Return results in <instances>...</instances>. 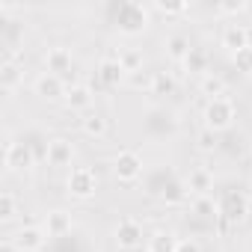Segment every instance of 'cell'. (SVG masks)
<instances>
[{"mask_svg":"<svg viewBox=\"0 0 252 252\" xmlns=\"http://www.w3.org/2000/svg\"><path fill=\"white\" fill-rule=\"evenodd\" d=\"M234 122V104H231V98H211L208 101V107H205V128L208 131H214V134H220V131H225L228 125Z\"/></svg>","mask_w":252,"mask_h":252,"instance_id":"1","label":"cell"},{"mask_svg":"<svg viewBox=\"0 0 252 252\" xmlns=\"http://www.w3.org/2000/svg\"><path fill=\"white\" fill-rule=\"evenodd\" d=\"M116 243L125 252L140 249L143 246V225H140V220H134V217L119 220V225H116Z\"/></svg>","mask_w":252,"mask_h":252,"instance_id":"2","label":"cell"},{"mask_svg":"<svg viewBox=\"0 0 252 252\" xmlns=\"http://www.w3.org/2000/svg\"><path fill=\"white\" fill-rule=\"evenodd\" d=\"M113 172L119 181L125 184H134L140 175H143V158L137 152H119L116 160H113Z\"/></svg>","mask_w":252,"mask_h":252,"instance_id":"3","label":"cell"},{"mask_svg":"<svg viewBox=\"0 0 252 252\" xmlns=\"http://www.w3.org/2000/svg\"><path fill=\"white\" fill-rule=\"evenodd\" d=\"M95 187H98V178L89 166H74L71 175H68V193L74 199H89L95 196Z\"/></svg>","mask_w":252,"mask_h":252,"instance_id":"4","label":"cell"},{"mask_svg":"<svg viewBox=\"0 0 252 252\" xmlns=\"http://www.w3.org/2000/svg\"><path fill=\"white\" fill-rule=\"evenodd\" d=\"M149 24V15L140 3H122L119 6V27L125 33H140Z\"/></svg>","mask_w":252,"mask_h":252,"instance_id":"5","label":"cell"},{"mask_svg":"<svg viewBox=\"0 0 252 252\" xmlns=\"http://www.w3.org/2000/svg\"><path fill=\"white\" fill-rule=\"evenodd\" d=\"M36 155L30 149V143H6V152H3V163L6 169H27L33 166Z\"/></svg>","mask_w":252,"mask_h":252,"instance_id":"6","label":"cell"},{"mask_svg":"<svg viewBox=\"0 0 252 252\" xmlns=\"http://www.w3.org/2000/svg\"><path fill=\"white\" fill-rule=\"evenodd\" d=\"M246 208H249V202H246V196H240V193H225L222 196V202H220V217H225V220H243L246 217Z\"/></svg>","mask_w":252,"mask_h":252,"instance_id":"7","label":"cell"},{"mask_svg":"<svg viewBox=\"0 0 252 252\" xmlns=\"http://www.w3.org/2000/svg\"><path fill=\"white\" fill-rule=\"evenodd\" d=\"M12 243L18 246V252H39V249L45 246V231L36 228V225H27V228H21V231L15 234Z\"/></svg>","mask_w":252,"mask_h":252,"instance_id":"8","label":"cell"},{"mask_svg":"<svg viewBox=\"0 0 252 252\" xmlns=\"http://www.w3.org/2000/svg\"><path fill=\"white\" fill-rule=\"evenodd\" d=\"M71 158H74V146H71L68 140L57 137V140L48 143V163H51V166H68Z\"/></svg>","mask_w":252,"mask_h":252,"instance_id":"9","label":"cell"},{"mask_svg":"<svg viewBox=\"0 0 252 252\" xmlns=\"http://www.w3.org/2000/svg\"><path fill=\"white\" fill-rule=\"evenodd\" d=\"M222 45H225L231 54L249 48V30H246L243 24H228V27L222 30Z\"/></svg>","mask_w":252,"mask_h":252,"instance_id":"10","label":"cell"},{"mask_svg":"<svg viewBox=\"0 0 252 252\" xmlns=\"http://www.w3.org/2000/svg\"><path fill=\"white\" fill-rule=\"evenodd\" d=\"M45 65H48V74H57V77L71 71V51L68 48H51L45 57Z\"/></svg>","mask_w":252,"mask_h":252,"instance_id":"11","label":"cell"},{"mask_svg":"<svg viewBox=\"0 0 252 252\" xmlns=\"http://www.w3.org/2000/svg\"><path fill=\"white\" fill-rule=\"evenodd\" d=\"M125 74H128V71H125V65H122L119 60H113V57H110V60H104V63L98 65V77H101V83H104V86H119Z\"/></svg>","mask_w":252,"mask_h":252,"instance_id":"12","label":"cell"},{"mask_svg":"<svg viewBox=\"0 0 252 252\" xmlns=\"http://www.w3.org/2000/svg\"><path fill=\"white\" fill-rule=\"evenodd\" d=\"M36 95H42V98H48V101H54V98H65V89H63V80L57 77V74H42L39 80H36Z\"/></svg>","mask_w":252,"mask_h":252,"instance_id":"13","label":"cell"},{"mask_svg":"<svg viewBox=\"0 0 252 252\" xmlns=\"http://www.w3.org/2000/svg\"><path fill=\"white\" fill-rule=\"evenodd\" d=\"M65 104H68V110H86L89 113V107H92V89L89 86H68L65 89Z\"/></svg>","mask_w":252,"mask_h":252,"instance_id":"14","label":"cell"},{"mask_svg":"<svg viewBox=\"0 0 252 252\" xmlns=\"http://www.w3.org/2000/svg\"><path fill=\"white\" fill-rule=\"evenodd\" d=\"M68 228H71V217L65 211H51L48 214V220H45V234L48 237H63Z\"/></svg>","mask_w":252,"mask_h":252,"instance_id":"15","label":"cell"},{"mask_svg":"<svg viewBox=\"0 0 252 252\" xmlns=\"http://www.w3.org/2000/svg\"><path fill=\"white\" fill-rule=\"evenodd\" d=\"M178 249V237L172 231H155L149 237V252H175Z\"/></svg>","mask_w":252,"mask_h":252,"instance_id":"16","label":"cell"},{"mask_svg":"<svg viewBox=\"0 0 252 252\" xmlns=\"http://www.w3.org/2000/svg\"><path fill=\"white\" fill-rule=\"evenodd\" d=\"M211 184H214V175H211L205 166H199V169H193V172H190V181H187V187H190V190H196L199 196H208Z\"/></svg>","mask_w":252,"mask_h":252,"instance_id":"17","label":"cell"},{"mask_svg":"<svg viewBox=\"0 0 252 252\" xmlns=\"http://www.w3.org/2000/svg\"><path fill=\"white\" fill-rule=\"evenodd\" d=\"M80 125H83V131H86L89 137H104V134H107V119H104L101 113H92V110H89Z\"/></svg>","mask_w":252,"mask_h":252,"instance_id":"18","label":"cell"},{"mask_svg":"<svg viewBox=\"0 0 252 252\" xmlns=\"http://www.w3.org/2000/svg\"><path fill=\"white\" fill-rule=\"evenodd\" d=\"M18 80H21V71H18V65L6 57V60H3V68H0V86H3L6 92H12Z\"/></svg>","mask_w":252,"mask_h":252,"instance_id":"19","label":"cell"},{"mask_svg":"<svg viewBox=\"0 0 252 252\" xmlns=\"http://www.w3.org/2000/svg\"><path fill=\"white\" fill-rule=\"evenodd\" d=\"M202 92L211 95V98H222V92H225V80H222L220 74L208 71V74L202 77Z\"/></svg>","mask_w":252,"mask_h":252,"instance_id":"20","label":"cell"},{"mask_svg":"<svg viewBox=\"0 0 252 252\" xmlns=\"http://www.w3.org/2000/svg\"><path fill=\"white\" fill-rule=\"evenodd\" d=\"M166 51H169V57H172V60L184 63V60H187V54H190L193 48H190V42H187L184 36H172V39L166 42Z\"/></svg>","mask_w":252,"mask_h":252,"instance_id":"21","label":"cell"},{"mask_svg":"<svg viewBox=\"0 0 252 252\" xmlns=\"http://www.w3.org/2000/svg\"><path fill=\"white\" fill-rule=\"evenodd\" d=\"M184 68H187V71H205V74H208V51L193 48V51L187 54V60H184Z\"/></svg>","mask_w":252,"mask_h":252,"instance_id":"22","label":"cell"},{"mask_svg":"<svg viewBox=\"0 0 252 252\" xmlns=\"http://www.w3.org/2000/svg\"><path fill=\"white\" fill-rule=\"evenodd\" d=\"M152 92H155V95H172V92H175V80H172L166 71H158V74L152 77Z\"/></svg>","mask_w":252,"mask_h":252,"instance_id":"23","label":"cell"},{"mask_svg":"<svg viewBox=\"0 0 252 252\" xmlns=\"http://www.w3.org/2000/svg\"><path fill=\"white\" fill-rule=\"evenodd\" d=\"M193 211H196L199 217H217V214H220V205H217L211 196H199V199L193 202Z\"/></svg>","mask_w":252,"mask_h":252,"instance_id":"24","label":"cell"},{"mask_svg":"<svg viewBox=\"0 0 252 252\" xmlns=\"http://www.w3.org/2000/svg\"><path fill=\"white\" fill-rule=\"evenodd\" d=\"M163 196H166V202H169V205H181V202H184V196H187V190H184V184H181V181H172V184H166V187H163Z\"/></svg>","mask_w":252,"mask_h":252,"instance_id":"25","label":"cell"},{"mask_svg":"<svg viewBox=\"0 0 252 252\" xmlns=\"http://www.w3.org/2000/svg\"><path fill=\"white\" fill-rule=\"evenodd\" d=\"M234 65H237V71H243V74H252V45L234 54Z\"/></svg>","mask_w":252,"mask_h":252,"instance_id":"26","label":"cell"},{"mask_svg":"<svg viewBox=\"0 0 252 252\" xmlns=\"http://www.w3.org/2000/svg\"><path fill=\"white\" fill-rule=\"evenodd\" d=\"M15 217V196L6 190L0 193V220H12Z\"/></svg>","mask_w":252,"mask_h":252,"instance_id":"27","label":"cell"},{"mask_svg":"<svg viewBox=\"0 0 252 252\" xmlns=\"http://www.w3.org/2000/svg\"><path fill=\"white\" fill-rule=\"evenodd\" d=\"M119 63L125 65V71H140V65H143V57H140L137 51H125V54L119 57Z\"/></svg>","mask_w":252,"mask_h":252,"instance_id":"28","label":"cell"},{"mask_svg":"<svg viewBox=\"0 0 252 252\" xmlns=\"http://www.w3.org/2000/svg\"><path fill=\"white\" fill-rule=\"evenodd\" d=\"M199 149H202V152H214V149H217V134L205 128L202 137H199Z\"/></svg>","mask_w":252,"mask_h":252,"instance_id":"29","label":"cell"},{"mask_svg":"<svg viewBox=\"0 0 252 252\" xmlns=\"http://www.w3.org/2000/svg\"><path fill=\"white\" fill-rule=\"evenodd\" d=\"M155 9H160V12H166V15H178V12L187 9V3H155Z\"/></svg>","mask_w":252,"mask_h":252,"instance_id":"30","label":"cell"},{"mask_svg":"<svg viewBox=\"0 0 252 252\" xmlns=\"http://www.w3.org/2000/svg\"><path fill=\"white\" fill-rule=\"evenodd\" d=\"M175 252H202V246L196 240H178V249Z\"/></svg>","mask_w":252,"mask_h":252,"instance_id":"31","label":"cell"},{"mask_svg":"<svg viewBox=\"0 0 252 252\" xmlns=\"http://www.w3.org/2000/svg\"><path fill=\"white\" fill-rule=\"evenodd\" d=\"M15 249H18V246H15V243H9V240H6L3 246H0V252H15Z\"/></svg>","mask_w":252,"mask_h":252,"instance_id":"32","label":"cell"},{"mask_svg":"<svg viewBox=\"0 0 252 252\" xmlns=\"http://www.w3.org/2000/svg\"><path fill=\"white\" fill-rule=\"evenodd\" d=\"M249 199H252V190H249Z\"/></svg>","mask_w":252,"mask_h":252,"instance_id":"33","label":"cell"}]
</instances>
